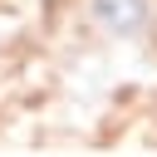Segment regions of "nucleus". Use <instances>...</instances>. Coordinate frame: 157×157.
<instances>
[{
	"instance_id": "f257e3e1",
	"label": "nucleus",
	"mask_w": 157,
	"mask_h": 157,
	"mask_svg": "<svg viewBox=\"0 0 157 157\" xmlns=\"http://www.w3.org/2000/svg\"><path fill=\"white\" fill-rule=\"evenodd\" d=\"M88 20L113 39H132V34L147 29L152 0H88Z\"/></svg>"
}]
</instances>
